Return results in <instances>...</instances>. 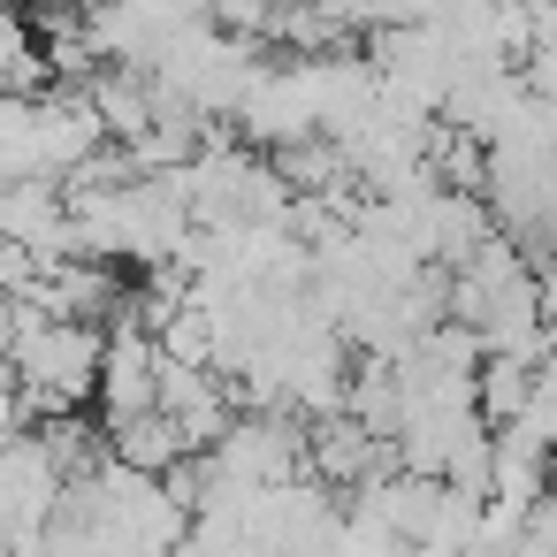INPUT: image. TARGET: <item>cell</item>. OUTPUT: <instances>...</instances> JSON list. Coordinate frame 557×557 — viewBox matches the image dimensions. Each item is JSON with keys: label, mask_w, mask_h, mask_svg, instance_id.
<instances>
[{"label": "cell", "mask_w": 557, "mask_h": 557, "mask_svg": "<svg viewBox=\"0 0 557 557\" xmlns=\"http://www.w3.org/2000/svg\"><path fill=\"white\" fill-rule=\"evenodd\" d=\"M0 557H16V549H0Z\"/></svg>", "instance_id": "cell-6"}, {"label": "cell", "mask_w": 557, "mask_h": 557, "mask_svg": "<svg viewBox=\"0 0 557 557\" xmlns=\"http://www.w3.org/2000/svg\"><path fill=\"white\" fill-rule=\"evenodd\" d=\"M100 435H108V458H115V466L153 473V481H161V473H176L184 458H199L169 412H138V420H115V428H100Z\"/></svg>", "instance_id": "cell-3"}, {"label": "cell", "mask_w": 557, "mask_h": 557, "mask_svg": "<svg viewBox=\"0 0 557 557\" xmlns=\"http://www.w3.org/2000/svg\"><path fill=\"white\" fill-rule=\"evenodd\" d=\"M47 9H77V0H47Z\"/></svg>", "instance_id": "cell-5"}, {"label": "cell", "mask_w": 557, "mask_h": 557, "mask_svg": "<svg viewBox=\"0 0 557 557\" xmlns=\"http://www.w3.org/2000/svg\"><path fill=\"white\" fill-rule=\"evenodd\" d=\"M92 405H100L92 412L100 428L138 420V412H161V344H153V329L138 313H123L108 329V359H100V397Z\"/></svg>", "instance_id": "cell-1"}, {"label": "cell", "mask_w": 557, "mask_h": 557, "mask_svg": "<svg viewBox=\"0 0 557 557\" xmlns=\"http://www.w3.org/2000/svg\"><path fill=\"white\" fill-rule=\"evenodd\" d=\"M511 428H527L534 443H549V450H557V351H549V359L534 367V389H527V412H519Z\"/></svg>", "instance_id": "cell-4"}, {"label": "cell", "mask_w": 557, "mask_h": 557, "mask_svg": "<svg viewBox=\"0 0 557 557\" xmlns=\"http://www.w3.org/2000/svg\"><path fill=\"white\" fill-rule=\"evenodd\" d=\"M161 412L184 428L191 450H214V443L230 435V420H237V389H230L214 367H176V359H161Z\"/></svg>", "instance_id": "cell-2"}]
</instances>
